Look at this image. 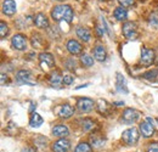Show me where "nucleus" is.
<instances>
[{
    "label": "nucleus",
    "mask_w": 158,
    "mask_h": 152,
    "mask_svg": "<svg viewBox=\"0 0 158 152\" xmlns=\"http://www.w3.org/2000/svg\"><path fill=\"white\" fill-rule=\"evenodd\" d=\"M73 10L69 5H59L55 6L51 11V17L54 21H66V22H72L73 19Z\"/></svg>",
    "instance_id": "1"
},
{
    "label": "nucleus",
    "mask_w": 158,
    "mask_h": 152,
    "mask_svg": "<svg viewBox=\"0 0 158 152\" xmlns=\"http://www.w3.org/2000/svg\"><path fill=\"white\" fill-rule=\"evenodd\" d=\"M123 36L129 40H134L138 38V26L134 22H125L123 24Z\"/></svg>",
    "instance_id": "2"
},
{
    "label": "nucleus",
    "mask_w": 158,
    "mask_h": 152,
    "mask_svg": "<svg viewBox=\"0 0 158 152\" xmlns=\"http://www.w3.org/2000/svg\"><path fill=\"white\" fill-rule=\"evenodd\" d=\"M122 137H123V141L127 145H135L139 141L140 134H139L136 128H130V129H127V130L123 132Z\"/></svg>",
    "instance_id": "3"
},
{
    "label": "nucleus",
    "mask_w": 158,
    "mask_h": 152,
    "mask_svg": "<svg viewBox=\"0 0 158 152\" xmlns=\"http://www.w3.org/2000/svg\"><path fill=\"white\" fill-rule=\"evenodd\" d=\"M141 63L143 66H151L155 60H156V54H155V50L152 49H147V48H142L141 50Z\"/></svg>",
    "instance_id": "4"
},
{
    "label": "nucleus",
    "mask_w": 158,
    "mask_h": 152,
    "mask_svg": "<svg viewBox=\"0 0 158 152\" xmlns=\"http://www.w3.org/2000/svg\"><path fill=\"white\" fill-rule=\"evenodd\" d=\"M95 103L91 99H88V97H81L77 101V108H78L80 112L83 113H86V112H90L93 111Z\"/></svg>",
    "instance_id": "5"
},
{
    "label": "nucleus",
    "mask_w": 158,
    "mask_h": 152,
    "mask_svg": "<svg viewBox=\"0 0 158 152\" xmlns=\"http://www.w3.org/2000/svg\"><path fill=\"white\" fill-rule=\"evenodd\" d=\"M140 130H141V133H142V135L145 137L152 136L155 134V127L152 124V119L151 118H147L145 122L140 123Z\"/></svg>",
    "instance_id": "6"
},
{
    "label": "nucleus",
    "mask_w": 158,
    "mask_h": 152,
    "mask_svg": "<svg viewBox=\"0 0 158 152\" xmlns=\"http://www.w3.org/2000/svg\"><path fill=\"white\" fill-rule=\"evenodd\" d=\"M122 119L125 124H133L134 122H136L139 119V112L134 108H127L123 112Z\"/></svg>",
    "instance_id": "7"
},
{
    "label": "nucleus",
    "mask_w": 158,
    "mask_h": 152,
    "mask_svg": "<svg viewBox=\"0 0 158 152\" xmlns=\"http://www.w3.org/2000/svg\"><path fill=\"white\" fill-rule=\"evenodd\" d=\"M71 147V144L67 139L61 137L57 141H55V144L52 145V151L54 152H68Z\"/></svg>",
    "instance_id": "8"
},
{
    "label": "nucleus",
    "mask_w": 158,
    "mask_h": 152,
    "mask_svg": "<svg viewBox=\"0 0 158 152\" xmlns=\"http://www.w3.org/2000/svg\"><path fill=\"white\" fill-rule=\"evenodd\" d=\"M11 43L16 50H24L27 48V39L23 34H15L11 39Z\"/></svg>",
    "instance_id": "9"
},
{
    "label": "nucleus",
    "mask_w": 158,
    "mask_h": 152,
    "mask_svg": "<svg viewBox=\"0 0 158 152\" xmlns=\"http://www.w3.org/2000/svg\"><path fill=\"white\" fill-rule=\"evenodd\" d=\"M39 60H40V65L44 68H51L55 65V58H54V56L50 53H43V54H40Z\"/></svg>",
    "instance_id": "10"
},
{
    "label": "nucleus",
    "mask_w": 158,
    "mask_h": 152,
    "mask_svg": "<svg viewBox=\"0 0 158 152\" xmlns=\"http://www.w3.org/2000/svg\"><path fill=\"white\" fill-rule=\"evenodd\" d=\"M16 79L19 83L22 84H29V85H34V83L32 82V74L29 71H26V70H21L17 72L16 74Z\"/></svg>",
    "instance_id": "11"
},
{
    "label": "nucleus",
    "mask_w": 158,
    "mask_h": 152,
    "mask_svg": "<svg viewBox=\"0 0 158 152\" xmlns=\"http://www.w3.org/2000/svg\"><path fill=\"white\" fill-rule=\"evenodd\" d=\"M16 2L14 0H5L2 4V12L6 16H14L16 14Z\"/></svg>",
    "instance_id": "12"
},
{
    "label": "nucleus",
    "mask_w": 158,
    "mask_h": 152,
    "mask_svg": "<svg viewBox=\"0 0 158 152\" xmlns=\"http://www.w3.org/2000/svg\"><path fill=\"white\" fill-rule=\"evenodd\" d=\"M67 50L72 54V55H80L81 51H83V46L80 45V43L74 40V39H71L67 41Z\"/></svg>",
    "instance_id": "13"
},
{
    "label": "nucleus",
    "mask_w": 158,
    "mask_h": 152,
    "mask_svg": "<svg viewBox=\"0 0 158 152\" xmlns=\"http://www.w3.org/2000/svg\"><path fill=\"white\" fill-rule=\"evenodd\" d=\"M59 116L61 118H69V117H72L73 113H74V110H73V107L71 106V105H62V106H60L59 107Z\"/></svg>",
    "instance_id": "14"
},
{
    "label": "nucleus",
    "mask_w": 158,
    "mask_h": 152,
    "mask_svg": "<svg viewBox=\"0 0 158 152\" xmlns=\"http://www.w3.org/2000/svg\"><path fill=\"white\" fill-rule=\"evenodd\" d=\"M77 36H78V38L80 39L81 41L86 43V41H89L90 38H91V32H90L86 27L80 26V27L77 28Z\"/></svg>",
    "instance_id": "15"
},
{
    "label": "nucleus",
    "mask_w": 158,
    "mask_h": 152,
    "mask_svg": "<svg viewBox=\"0 0 158 152\" xmlns=\"http://www.w3.org/2000/svg\"><path fill=\"white\" fill-rule=\"evenodd\" d=\"M34 24L38 28H48L49 27V19L44 14H37L34 16Z\"/></svg>",
    "instance_id": "16"
},
{
    "label": "nucleus",
    "mask_w": 158,
    "mask_h": 152,
    "mask_svg": "<svg viewBox=\"0 0 158 152\" xmlns=\"http://www.w3.org/2000/svg\"><path fill=\"white\" fill-rule=\"evenodd\" d=\"M94 57L95 60H98L99 62H103L107 57V53H106V49L102 46V45H98L95 49H94Z\"/></svg>",
    "instance_id": "17"
},
{
    "label": "nucleus",
    "mask_w": 158,
    "mask_h": 152,
    "mask_svg": "<svg viewBox=\"0 0 158 152\" xmlns=\"http://www.w3.org/2000/svg\"><path fill=\"white\" fill-rule=\"evenodd\" d=\"M90 142H91V145H93L94 147L100 149V147H102V146L105 145V137H102L100 134L94 133L90 136Z\"/></svg>",
    "instance_id": "18"
},
{
    "label": "nucleus",
    "mask_w": 158,
    "mask_h": 152,
    "mask_svg": "<svg viewBox=\"0 0 158 152\" xmlns=\"http://www.w3.org/2000/svg\"><path fill=\"white\" fill-rule=\"evenodd\" d=\"M52 134L55 135V136H57V137H64V136H67L68 134H69V130H68V128L66 127V125H56L54 129H52Z\"/></svg>",
    "instance_id": "19"
},
{
    "label": "nucleus",
    "mask_w": 158,
    "mask_h": 152,
    "mask_svg": "<svg viewBox=\"0 0 158 152\" xmlns=\"http://www.w3.org/2000/svg\"><path fill=\"white\" fill-rule=\"evenodd\" d=\"M31 43H32V46L35 48V49H40V48L44 46V39H43L41 34H39V33H34L32 36Z\"/></svg>",
    "instance_id": "20"
},
{
    "label": "nucleus",
    "mask_w": 158,
    "mask_h": 152,
    "mask_svg": "<svg viewBox=\"0 0 158 152\" xmlns=\"http://www.w3.org/2000/svg\"><path fill=\"white\" fill-rule=\"evenodd\" d=\"M117 90L120 93H128L127 84H125V78L122 76L120 73H117V84H116Z\"/></svg>",
    "instance_id": "21"
},
{
    "label": "nucleus",
    "mask_w": 158,
    "mask_h": 152,
    "mask_svg": "<svg viewBox=\"0 0 158 152\" xmlns=\"http://www.w3.org/2000/svg\"><path fill=\"white\" fill-rule=\"evenodd\" d=\"M80 125H81L83 130L90 132V130H93V129L95 128L96 124H95V122H94L91 118H84V119L80 120Z\"/></svg>",
    "instance_id": "22"
},
{
    "label": "nucleus",
    "mask_w": 158,
    "mask_h": 152,
    "mask_svg": "<svg viewBox=\"0 0 158 152\" xmlns=\"http://www.w3.org/2000/svg\"><path fill=\"white\" fill-rule=\"evenodd\" d=\"M41 124H43V118H41V116L38 113L32 114V117H31V119H29V125H31L32 128H39Z\"/></svg>",
    "instance_id": "23"
},
{
    "label": "nucleus",
    "mask_w": 158,
    "mask_h": 152,
    "mask_svg": "<svg viewBox=\"0 0 158 152\" xmlns=\"http://www.w3.org/2000/svg\"><path fill=\"white\" fill-rule=\"evenodd\" d=\"M113 15H114V17L118 21H125V19H128V12H127L125 7H122V6H119V7H117L114 10Z\"/></svg>",
    "instance_id": "24"
},
{
    "label": "nucleus",
    "mask_w": 158,
    "mask_h": 152,
    "mask_svg": "<svg viewBox=\"0 0 158 152\" xmlns=\"http://www.w3.org/2000/svg\"><path fill=\"white\" fill-rule=\"evenodd\" d=\"M62 79H63V78H61L59 72H54V73H51V74H50V78H49L51 85H52V87H56V88L61 84Z\"/></svg>",
    "instance_id": "25"
},
{
    "label": "nucleus",
    "mask_w": 158,
    "mask_h": 152,
    "mask_svg": "<svg viewBox=\"0 0 158 152\" xmlns=\"http://www.w3.org/2000/svg\"><path fill=\"white\" fill-rule=\"evenodd\" d=\"M96 106H98V111L102 114H106L110 111V105H108L107 101H105V100H99Z\"/></svg>",
    "instance_id": "26"
},
{
    "label": "nucleus",
    "mask_w": 158,
    "mask_h": 152,
    "mask_svg": "<svg viewBox=\"0 0 158 152\" xmlns=\"http://www.w3.org/2000/svg\"><path fill=\"white\" fill-rule=\"evenodd\" d=\"M80 62H81L83 66H85V67H91V66L94 65V58L90 56V55H88V54H83V55L80 56Z\"/></svg>",
    "instance_id": "27"
},
{
    "label": "nucleus",
    "mask_w": 158,
    "mask_h": 152,
    "mask_svg": "<svg viewBox=\"0 0 158 152\" xmlns=\"http://www.w3.org/2000/svg\"><path fill=\"white\" fill-rule=\"evenodd\" d=\"M74 152H93V150H91V146L88 142H80L76 147Z\"/></svg>",
    "instance_id": "28"
},
{
    "label": "nucleus",
    "mask_w": 158,
    "mask_h": 152,
    "mask_svg": "<svg viewBox=\"0 0 158 152\" xmlns=\"http://www.w3.org/2000/svg\"><path fill=\"white\" fill-rule=\"evenodd\" d=\"M148 24L153 28H158V14L157 12H152L148 17Z\"/></svg>",
    "instance_id": "29"
},
{
    "label": "nucleus",
    "mask_w": 158,
    "mask_h": 152,
    "mask_svg": "<svg viewBox=\"0 0 158 152\" xmlns=\"http://www.w3.org/2000/svg\"><path fill=\"white\" fill-rule=\"evenodd\" d=\"M9 33V27H7V23H5L4 21L0 22V37L1 38H5Z\"/></svg>",
    "instance_id": "30"
},
{
    "label": "nucleus",
    "mask_w": 158,
    "mask_h": 152,
    "mask_svg": "<svg viewBox=\"0 0 158 152\" xmlns=\"http://www.w3.org/2000/svg\"><path fill=\"white\" fill-rule=\"evenodd\" d=\"M64 65H66V68L69 70V71H76V68H77V63H76V61H74L73 58L66 60Z\"/></svg>",
    "instance_id": "31"
},
{
    "label": "nucleus",
    "mask_w": 158,
    "mask_h": 152,
    "mask_svg": "<svg viewBox=\"0 0 158 152\" xmlns=\"http://www.w3.org/2000/svg\"><path fill=\"white\" fill-rule=\"evenodd\" d=\"M119 5L122 7H131L135 4V0H118Z\"/></svg>",
    "instance_id": "32"
},
{
    "label": "nucleus",
    "mask_w": 158,
    "mask_h": 152,
    "mask_svg": "<svg viewBox=\"0 0 158 152\" xmlns=\"http://www.w3.org/2000/svg\"><path fill=\"white\" fill-rule=\"evenodd\" d=\"M73 82H74V78L72 76H64L63 79H62V83L66 84V85H71Z\"/></svg>",
    "instance_id": "33"
},
{
    "label": "nucleus",
    "mask_w": 158,
    "mask_h": 152,
    "mask_svg": "<svg viewBox=\"0 0 158 152\" xmlns=\"http://www.w3.org/2000/svg\"><path fill=\"white\" fill-rule=\"evenodd\" d=\"M147 152H158V142H151L147 147Z\"/></svg>",
    "instance_id": "34"
},
{
    "label": "nucleus",
    "mask_w": 158,
    "mask_h": 152,
    "mask_svg": "<svg viewBox=\"0 0 158 152\" xmlns=\"http://www.w3.org/2000/svg\"><path fill=\"white\" fill-rule=\"evenodd\" d=\"M158 74V71L157 70H153V71H151V72H147L146 74H145V78H147V79H155Z\"/></svg>",
    "instance_id": "35"
},
{
    "label": "nucleus",
    "mask_w": 158,
    "mask_h": 152,
    "mask_svg": "<svg viewBox=\"0 0 158 152\" xmlns=\"http://www.w3.org/2000/svg\"><path fill=\"white\" fill-rule=\"evenodd\" d=\"M96 32H98L99 37H102V36H103V33H105V28H102V26L99 24V26H98V28H96Z\"/></svg>",
    "instance_id": "36"
},
{
    "label": "nucleus",
    "mask_w": 158,
    "mask_h": 152,
    "mask_svg": "<svg viewBox=\"0 0 158 152\" xmlns=\"http://www.w3.org/2000/svg\"><path fill=\"white\" fill-rule=\"evenodd\" d=\"M22 152H37V151H35L33 147H29V146H28V147H24V149L22 150Z\"/></svg>",
    "instance_id": "37"
},
{
    "label": "nucleus",
    "mask_w": 158,
    "mask_h": 152,
    "mask_svg": "<svg viewBox=\"0 0 158 152\" xmlns=\"http://www.w3.org/2000/svg\"><path fill=\"white\" fill-rule=\"evenodd\" d=\"M57 1H62V0H57Z\"/></svg>",
    "instance_id": "38"
},
{
    "label": "nucleus",
    "mask_w": 158,
    "mask_h": 152,
    "mask_svg": "<svg viewBox=\"0 0 158 152\" xmlns=\"http://www.w3.org/2000/svg\"><path fill=\"white\" fill-rule=\"evenodd\" d=\"M103 1H106V0H103Z\"/></svg>",
    "instance_id": "39"
}]
</instances>
